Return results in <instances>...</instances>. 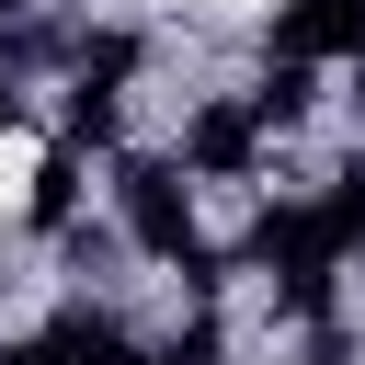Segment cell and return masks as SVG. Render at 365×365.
Returning <instances> with one entry per match:
<instances>
[{"mask_svg":"<svg viewBox=\"0 0 365 365\" xmlns=\"http://www.w3.org/2000/svg\"><path fill=\"white\" fill-rule=\"evenodd\" d=\"M23 182H34V137H0V205H23Z\"/></svg>","mask_w":365,"mask_h":365,"instance_id":"6da1fadb","label":"cell"}]
</instances>
